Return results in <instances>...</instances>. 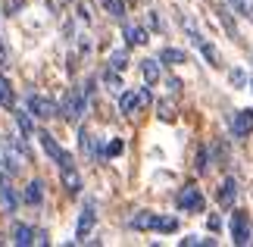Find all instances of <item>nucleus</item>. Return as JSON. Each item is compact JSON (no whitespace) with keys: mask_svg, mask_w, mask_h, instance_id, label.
I'll return each mask as SVG.
<instances>
[{"mask_svg":"<svg viewBox=\"0 0 253 247\" xmlns=\"http://www.w3.org/2000/svg\"><path fill=\"white\" fill-rule=\"evenodd\" d=\"M153 229H157V232H166V235H172L175 229H178V219H172V216H166V219H160V216H157Z\"/></svg>","mask_w":253,"mask_h":247,"instance_id":"obj_23","label":"nucleus"},{"mask_svg":"<svg viewBox=\"0 0 253 247\" xmlns=\"http://www.w3.org/2000/svg\"><path fill=\"white\" fill-rule=\"evenodd\" d=\"M103 153H106V156H116V153H122V141H110V144L103 147Z\"/></svg>","mask_w":253,"mask_h":247,"instance_id":"obj_31","label":"nucleus"},{"mask_svg":"<svg viewBox=\"0 0 253 247\" xmlns=\"http://www.w3.org/2000/svg\"><path fill=\"white\" fill-rule=\"evenodd\" d=\"M141 75L147 85H157L160 82V63L157 60H141Z\"/></svg>","mask_w":253,"mask_h":247,"instance_id":"obj_17","label":"nucleus"},{"mask_svg":"<svg viewBox=\"0 0 253 247\" xmlns=\"http://www.w3.org/2000/svg\"><path fill=\"white\" fill-rule=\"evenodd\" d=\"M191 41L200 47V53L210 60V66H222V56H219V50H216V47H212L210 41H203V38H200L197 32H194V28H191Z\"/></svg>","mask_w":253,"mask_h":247,"instance_id":"obj_8","label":"nucleus"},{"mask_svg":"<svg viewBox=\"0 0 253 247\" xmlns=\"http://www.w3.org/2000/svg\"><path fill=\"white\" fill-rule=\"evenodd\" d=\"M160 63L181 66V63H188V56H184V50H178V47H163V50H160Z\"/></svg>","mask_w":253,"mask_h":247,"instance_id":"obj_15","label":"nucleus"},{"mask_svg":"<svg viewBox=\"0 0 253 247\" xmlns=\"http://www.w3.org/2000/svg\"><path fill=\"white\" fill-rule=\"evenodd\" d=\"M219 19L225 22L228 35H231V38H238V28H235V22H231V16H228V6H219Z\"/></svg>","mask_w":253,"mask_h":247,"instance_id":"obj_26","label":"nucleus"},{"mask_svg":"<svg viewBox=\"0 0 253 247\" xmlns=\"http://www.w3.org/2000/svg\"><path fill=\"white\" fill-rule=\"evenodd\" d=\"M13 241H16V244H22V247L35 244V229H28V225H16V232H13Z\"/></svg>","mask_w":253,"mask_h":247,"instance_id":"obj_20","label":"nucleus"},{"mask_svg":"<svg viewBox=\"0 0 253 247\" xmlns=\"http://www.w3.org/2000/svg\"><path fill=\"white\" fill-rule=\"evenodd\" d=\"M87 13H91V9H87V3L79 6V19H82V22H91V16H87Z\"/></svg>","mask_w":253,"mask_h":247,"instance_id":"obj_36","label":"nucleus"},{"mask_svg":"<svg viewBox=\"0 0 253 247\" xmlns=\"http://www.w3.org/2000/svg\"><path fill=\"white\" fill-rule=\"evenodd\" d=\"M197 172H207V147H197Z\"/></svg>","mask_w":253,"mask_h":247,"instance_id":"obj_28","label":"nucleus"},{"mask_svg":"<svg viewBox=\"0 0 253 247\" xmlns=\"http://www.w3.org/2000/svg\"><path fill=\"white\" fill-rule=\"evenodd\" d=\"M22 9V0H6V13L13 16V13H19Z\"/></svg>","mask_w":253,"mask_h":247,"instance_id":"obj_33","label":"nucleus"},{"mask_svg":"<svg viewBox=\"0 0 253 247\" xmlns=\"http://www.w3.org/2000/svg\"><path fill=\"white\" fill-rule=\"evenodd\" d=\"M250 88H253V78H250Z\"/></svg>","mask_w":253,"mask_h":247,"instance_id":"obj_37","label":"nucleus"},{"mask_svg":"<svg viewBox=\"0 0 253 247\" xmlns=\"http://www.w3.org/2000/svg\"><path fill=\"white\" fill-rule=\"evenodd\" d=\"M16 125H19V132H22V138H25V135H32V132H35V119H32V113H28V110H16Z\"/></svg>","mask_w":253,"mask_h":247,"instance_id":"obj_19","label":"nucleus"},{"mask_svg":"<svg viewBox=\"0 0 253 247\" xmlns=\"http://www.w3.org/2000/svg\"><path fill=\"white\" fill-rule=\"evenodd\" d=\"M25 110L35 116V119H53L56 113V103L53 100H44V97H38V94H28V103H25Z\"/></svg>","mask_w":253,"mask_h":247,"instance_id":"obj_4","label":"nucleus"},{"mask_svg":"<svg viewBox=\"0 0 253 247\" xmlns=\"http://www.w3.org/2000/svg\"><path fill=\"white\" fill-rule=\"evenodd\" d=\"M157 110H160V116H163L166 122H175V103H172V100H160Z\"/></svg>","mask_w":253,"mask_h":247,"instance_id":"obj_24","label":"nucleus"},{"mask_svg":"<svg viewBox=\"0 0 253 247\" xmlns=\"http://www.w3.org/2000/svg\"><path fill=\"white\" fill-rule=\"evenodd\" d=\"M175 203H178V210H184V213H200V210H203V197H200L197 188H191V185L178 191Z\"/></svg>","mask_w":253,"mask_h":247,"instance_id":"obj_5","label":"nucleus"},{"mask_svg":"<svg viewBox=\"0 0 253 247\" xmlns=\"http://www.w3.org/2000/svg\"><path fill=\"white\" fill-rule=\"evenodd\" d=\"M231 132H235V138L253 135V110H238L235 119H231Z\"/></svg>","mask_w":253,"mask_h":247,"instance_id":"obj_6","label":"nucleus"},{"mask_svg":"<svg viewBox=\"0 0 253 247\" xmlns=\"http://www.w3.org/2000/svg\"><path fill=\"white\" fill-rule=\"evenodd\" d=\"M228 78H231L235 85H247V75L241 72V69H231V72H228Z\"/></svg>","mask_w":253,"mask_h":247,"instance_id":"obj_32","label":"nucleus"},{"mask_svg":"<svg viewBox=\"0 0 253 247\" xmlns=\"http://www.w3.org/2000/svg\"><path fill=\"white\" fill-rule=\"evenodd\" d=\"M122 32H125V41H128V44H134V47H144V44L150 41V38H147V32H144L141 25H125Z\"/></svg>","mask_w":253,"mask_h":247,"instance_id":"obj_14","label":"nucleus"},{"mask_svg":"<svg viewBox=\"0 0 253 247\" xmlns=\"http://www.w3.org/2000/svg\"><path fill=\"white\" fill-rule=\"evenodd\" d=\"M216 197H219V203L225 206V210H231V206H235V197H238V182L235 179H225Z\"/></svg>","mask_w":253,"mask_h":247,"instance_id":"obj_10","label":"nucleus"},{"mask_svg":"<svg viewBox=\"0 0 253 247\" xmlns=\"http://www.w3.org/2000/svg\"><path fill=\"white\" fill-rule=\"evenodd\" d=\"M6 66H9V53H6L3 41H0V69H6Z\"/></svg>","mask_w":253,"mask_h":247,"instance_id":"obj_34","label":"nucleus"},{"mask_svg":"<svg viewBox=\"0 0 253 247\" xmlns=\"http://www.w3.org/2000/svg\"><path fill=\"white\" fill-rule=\"evenodd\" d=\"M119 110H122V116H134L138 110H144L141 94H138V91H125V94L119 97Z\"/></svg>","mask_w":253,"mask_h":247,"instance_id":"obj_9","label":"nucleus"},{"mask_svg":"<svg viewBox=\"0 0 253 247\" xmlns=\"http://www.w3.org/2000/svg\"><path fill=\"white\" fill-rule=\"evenodd\" d=\"M94 219H97V216H94V203L87 200V203H84V210H82V216H79V229H75V235H79L82 241H84V235L94 229Z\"/></svg>","mask_w":253,"mask_h":247,"instance_id":"obj_12","label":"nucleus"},{"mask_svg":"<svg viewBox=\"0 0 253 247\" xmlns=\"http://www.w3.org/2000/svg\"><path fill=\"white\" fill-rule=\"evenodd\" d=\"M22 200L28 203V206H41L44 203V185L38 182V179H32L25 185V194H22Z\"/></svg>","mask_w":253,"mask_h":247,"instance_id":"obj_11","label":"nucleus"},{"mask_svg":"<svg viewBox=\"0 0 253 247\" xmlns=\"http://www.w3.org/2000/svg\"><path fill=\"white\" fill-rule=\"evenodd\" d=\"M0 206H3L6 213H16V206H19V197L6 182H0Z\"/></svg>","mask_w":253,"mask_h":247,"instance_id":"obj_13","label":"nucleus"},{"mask_svg":"<svg viewBox=\"0 0 253 247\" xmlns=\"http://www.w3.org/2000/svg\"><path fill=\"white\" fill-rule=\"evenodd\" d=\"M103 85H106V88H113V91H116V88H122L119 72H116V69H106V72H103Z\"/></svg>","mask_w":253,"mask_h":247,"instance_id":"obj_25","label":"nucleus"},{"mask_svg":"<svg viewBox=\"0 0 253 247\" xmlns=\"http://www.w3.org/2000/svg\"><path fill=\"white\" fill-rule=\"evenodd\" d=\"M138 94H141V103H144V106H147V103L153 100V97H150V88H141V91H138Z\"/></svg>","mask_w":253,"mask_h":247,"instance_id":"obj_35","label":"nucleus"},{"mask_svg":"<svg viewBox=\"0 0 253 247\" xmlns=\"http://www.w3.org/2000/svg\"><path fill=\"white\" fill-rule=\"evenodd\" d=\"M60 182H63V188L69 194H79L82 191V175H79V169H75V163L72 166H63L60 169Z\"/></svg>","mask_w":253,"mask_h":247,"instance_id":"obj_7","label":"nucleus"},{"mask_svg":"<svg viewBox=\"0 0 253 247\" xmlns=\"http://www.w3.org/2000/svg\"><path fill=\"white\" fill-rule=\"evenodd\" d=\"M228 3L235 6L238 13H244V16H253V13H250V3H247V0H228Z\"/></svg>","mask_w":253,"mask_h":247,"instance_id":"obj_29","label":"nucleus"},{"mask_svg":"<svg viewBox=\"0 0 253 247\" xmlns=\"http://www.w3.org/2000/svg\"><path fill=\"white\" fill-rule=\"evenodd\" d=\"M181 244H188V247H194V244H212V238H194V235H188V238H181Z\"/></svg>","mask_w":253,"mask_h":247,"instance_id":"obj_30","label":"nucleus"},{"mask_svg":"<svg viewBox=\"0 0 253 247\" xmlns=\"http://www.w3.org/2000/svg\"><path fill=\"white\" fill-rule=\"evenodd\" d=\"M103 9L113 19H125V0H103Z\"/></svg>","mask_w":253,"mask_h":247,"instance_id":"obj_21","label":"nucleus"},{"mask_svg":"<svg viewBox=\"0 0 253 247\" xmlns=\"http://www.w3.org/2000/svg\"><path fill=\"white\" fill-rule=\"evenodd\" d=\"M13 103H16V97H13V88H9L6 75H0V106H3V110H13Z\"/></svg>","mask_w":253,"mask_h":247,"instance_id":"obj_18","label":"nucleus"},{"mask_svg":"<svg viewBox=\"0 0 253 247\" xmlns=\"http://www.w3.org/2000/svg\"><path fill=\"white\" fill-rule=\"evenodd\" d=\"M153 222H157V216L147 213V210H141V213L131 216V229L134 232H147V229H153Z\"/></svg>","mask_w":253,"mask_h":247,"instance_id":"obj_16","label":"nucleus"},{"mask_svg":"<svg viewBox=\"0 0 253 247\" xmlns=\"http://www.w3.org/2000/svg\"><path fill=\"white\" fill-rule=\"evenodd\" d=\"M84 103H87V94L82 91V88H72V91L63 97L60 113H63L69 122H79V119H82V113H84Z\"/></svg>","mask_w":253,"mask_h":247,"instance_id":"obj_2","label":"nucleus"},{"mask_svg":"<svg viewBox=\"0 0 253 247\" xmlns=\"http://www.w3.org/2000/svg\"><path fill=\"white\" fill-rule=\"evenodd\" d=\"M79 147H82V150H84L87 156H97V153H100V150L94 147V138L87 135V132H79Z\"/></svg>","mask_w":253,"mask_h":247,"instance_id":"obj_22","label":"nucleus"},{"mask_svg":"<svg viewBox=\"0 0 253 247\" xmlns=\"http://www.w3.org/2000/svg\"><path fill=\"white\" fill-rule=\"evenodd\" d=\"M110 60H113V69H116V72H122V69L128 66V56H125L122 50H116V53H110Z\"/></svg>","mask_w":253,"mask_h":247,"instance_id":"obj_27","label":"nucleus"},{"mask_svg":"<svg viewBox=\"0 0 253 247\" xmlns=\"http://www.w3.org/2000/svg\"><path fill=\"white\" fill-rule=\"evenodd\" d=\"M228 232H231V241H235L238 247H244L253 241V225H250V216L244 210H235L228 219Z\"/></svg>","mask_w":253,"mask_h":247,"instance_id":"obj_1","label":"nucleus"},{"mask_svg":"<svg viewBox=\"0 0 253 247\" xmlns=\"http://www.w3.org/2000/svg\"><path fill=\"white\" fill-rule=\"evenodd\" d=\"M38 141H41L44 153H47V156H50V160L56 163V169H63V166H72L69 150H63V147L53 141V135H50V132H38Z\"/></svg>","mask_w":253,"mask_h":247,"instance_id":"obj_3","label":"nucleus"}]
</instances>
